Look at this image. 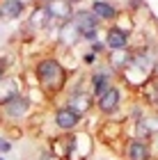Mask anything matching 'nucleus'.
Returning a JSON list of instances; mask_svg holds the SVG:
<instances>
[{"label": "nucleus", "instance_id": "7", "mask_svg": "<svg viewBox=\"0 0 158 160\" xmlns=\"http://www.w3.org/2000/svg\"><path fill=\"white\" fill-rule=\"evenodd\" d=\"M124 160H154L151 142L128 137L124 142Z\"/></svg>", "mask_w": 158, "mask_h": 160}, {"label": "nucleus", "instance_id": "22", "mask_svg": "<svg viewBox=\"0 0 158 160\" xmlns=\"http://www.w3.org/2000/svg\"><path fill=\"white\" fill-rule=\"evenodd\" d=\"M87 48H89V50H94L96 55H101L103 50H108V46H105V41H103V39H101V41H94V43H89Z\"/></svg>", "mask_w": 158, "mask_h": 160}, {"label": "nucleus", "instance_id": "15", "mask_svg": "<svg viewBox=\"0 0 158 160\" xmlns=\"http://www.w3.org/2000/svg\"><path fill=\"white\" fill-rule=\"evenodd\" d=\"M133 48H126V50H110V55H108V67H110L117 76H121L124 71L133 64Z\"/></svg>", "mask_w": 158, "mask_h": 160}, {"label": "nucleus", "instance_id": "20", "mask_svg": "<svg viewBox=\"0 0 158 160\" xmlns=\"http://www.w3.org/2000/svg\"><path fill=\"white\" fill-rule=\"evenodd\" d=\"M83 57V64H85V67H96V64H99V55L94 53V50H85V53L80 55Z\"/></svg>", "mask_w": 158, "mask_h": 160}, {"label": "nucleus", "instance_id": "4", "mask_svg": "<svg viewBox=\"0 0 158 160\" xmlns=\"http://www.w3.org/2000/svg\"><path fill=\"white\" fill-rule=\"evenodd\" d=\"M53 25H60V23L51 16V12H48V7H46L44 0H39V5H34L32 12H30V16H28L25 32L39 34V32H44V30H51Z\"/></svg>", "mask_w": 158, "mask_h": 160}, {"label": "nucleus", "instance_id": "27", "mask_svg": "<svg viewBox=\"0 0 158 160\" xmlns=\"http://www.w3.org/2000/svg\"><path fill=\"white\" fill-rule=\"evenodd\" d=\"M0 160H5V158H3V156H0Z\"/></svg>", "mask_w": 158, "mask_h": 160}, {"label": "nucleus", "instance_id": "10", "mask_svg": "<svg viewBox=\"0 0 158 160\" xmlns=\"http://www.w3.org/2000/svg\"><path fill=\"white\" fill-rule=\"evenodd\" d=\"M121 96H124V94H121V87H119V85H112L110 89L103 94V96H99V98H96V105H94V108L103 114V117H110L115 110H119V105H121Z\"/></svg>", "mask_w": 158, "mask_h": 160}, {"label": "nucleus", "instance_id": "3", "mask_svg": "<svg viewBox=\"0 0 158 160\" xmlns=\"http://www.w3.org/2000/svg\"><path fill=\"white\" fill-rule=\"evenodd\" d=\"M94 147H96V142L89 130H74L67 160H89L94 156Z\"/></svg>", "mask_w": 158, "mask_h": 160}, {"label": "nucleus", "instance_id": "9", "mask_svg": "<svg viewBox=\"0 0 158 160\" xmlns=\"http://www.w3.org/2000/svg\"><path fill=\"white\" fill-rule=\"evenodd\" d=\"M57 43L64 48V50H74L78 43L83 41V32L74 25V21H67V23H60L57 25Z\"/></svg>", "mask_w": 158, "mask_h": 160}, {"label": "nucleus", "instance_id": "21", "mask_svg": "<svg viewBox=\"0 0 158 160\" xmlns=\"http://www.w3.org/2000/svg\"><path fill=\"white\" fill-rule=\"evenodd\" d=\"M9 151H12V140H9V137H3V135H0V156L9 153Z\"/></svg>", "mask_w": 158, "mask_h": 160}, {"label": "nucleus", "instance_id": "14", "mask_svg": "<svg viewBox=\"0 0 158 160\" xmlns=\"http://www.w3.org/2000/svg\"><path fill=\"white\" fill-rule=\"evenodd\" d=\"M51 16L57 21V23H67V21L74 18V2L71 0H44Z\"/></svg>", "mask_w": 158, "mask_h": 160}, {"label": "nucleus", "instance_id": "18", "mask_svg": "<svg viewBox=\"0 0 158 160\" xmlns=\"http://www.w3.org/2000/svg\"><path fill=\"white\" fill-rule=\"evenodd\" d=\"M126 123H121V121H110L108 119V123H103L101 130H99V140H101L103 144H110V147H115V142L117 140H124V128Z\"/></svg>", "mask_w": 158, "mask_h": 160}, {"label": "nucleus", "instance_id": "25", "mask_svg": "<svg viewBox=\"0 0 158 160\" xmlns=\"http://www.w3.org/2000/svg\"><path fill=\"white\" fill-rule=\"evenodd\" d=\"M154 76H156V78H158V64H156V69H154Z\"/></svg>", "mask_w": 158, "mask_h": 160}, {"label": "nucleus", "instance_id": "19", "mask_svg": "<svg viewBox=\"0 0 158 160\" xmlns=\"http://www.w3.org/2000/svg\"><path fill=\"white\" fill-rule=\"evenodd\" d=\"M25 7H28L25 0H0V21H5V23L16 21L25 12Z\"/></svg>", "mask_w": 158, "mask_h": 160}, {"label": "nucleus", "instance_id": "17", "mask_svg": "<svg viewBox=\"0 0 158 160\" xmlns=\"http://www.w3.org/2000/svg\"><path fill=\"white\" fill-rule=\"evenodd\" d=\"M69 147H71V133H60V135H53L48 140V153L55 160H67Z\"/></svg>", "mask_w": 158, "mask_h": 160}, {"label": "nucleus", "instance_id": "26", "mask_svg": "<svg viewBox=\"0 0 158 160\" xmlns=\"http://www.w3.org/2000/svg\"><path fill=\"white\" fill-rule=\"evenodd\" d=\"M3 123H5V119H3V112H0V126H3Z\"/></svg>", "mask_w": 158, "mask_h": 160}, {"label": "nucleus", "instance_id": "13", "mask_svg": "<svg viewBox=\"0 0 158 160\" xmlns=\"http://www.w3.org/2000/svg\"><path fill=\"white\" fill-rule=\"evenodd\" d=\"M71 21H74V25H76L83 34L101 30V21L94 16V12H92V9H76Z\"/></svg>", "mask_w": 158, "mask_h": 160}, {"label": "nucleus", "instance_id": "2", "mask_svg": "<svg viewBox=\"0 0 158 160\" xmlns=\"http://www.w3.org/2000/svg\"><path fill=\"white\" fill-rule=\"evenodd\" d=\"M0 112H3V119L5 123H9V126H16V123H23L25 119H30L32 114V101L23 94H18L14 101H9L5 108H0Z\"/></svg>", "mask_w": 158, "mask_h": 160}, {"label": "nucleus", "instance_id": "24", "mask_svg": "<svg viewBox=\"0 0 158 160\" xmlns=\"http://www.w3.org/2000/svg\"><path fill=\"white\" fill-rule=\"evenodd\" d=\"M94 160H115V158H110V156H99V158H94Z\"/></svg>", "mask_w": 158, "mask_h": 160}, {"label": "nucleus", "instance_id": "5", "mask_svg": "<svg viewBox=\"0 0 158 160\" xmlns=\"http://www.w3.org/2000/svg\"><path fill=\"white\" fill-rule=\"evenodd\" d=\"M115 78H117V73H115L108 64L96 67V69L89 73V92H92V96H94V98L103 96V94L115 85Z\"/></svg>", "mask_w": 158, "mask_h": 160}, {"label": "nucleus", "instance_id": "1", "mask_svg": "<svg viewBox=\"0 0 158 160\" xmlns=\"http://www.w3.org/2000/svg\"><path fill=\"white\" fill-rule=\"evenodd\" d=\"M34 78H37V85L44 94V98H55L67 87L69 71L57 57H41L34 64Z\"/></svg>", "mask_w": 158, "mask_h": 160}, {"label": "nucleus", "instance_id": "23", "mask_svg": "<svg viewBox=\"0 0 158 160\" xmlns=\"http://www.w3.org/2000/svg\"><path fill=\"white\" fill-rule=\"evenodd\" d=\"M7 76V62L5 60H0V80H3Z\"/></svg>", "mask_w": 158, "mask_h": 160}, {"label": "nucleus", "instance_id": "6", "mask_svg": "<svg viewBox=\"0 0 158 160\" xmlns=\"http://www.w3.org/2000/svg\"><path fill=\"white\" fill-rule=\"evenodd\" d=\"M64 105H69L71 110H76L80 117H87V114L92 112V108L96 105V98L92 96V92L89 89H83L80 85H76L74 89L69 92V96H67V103Z\"/></svg>", "mask_w": 158, "mask_h": 160}, {"label": "nucleus", "instance_id": "12", "mask_svg": "<svg viewBox=\"0 0 158 160\" xmlns=\"http://www.w3.org/2000/svg\"><path fill=\"white\" fill-rule=\"evenodd\" d=\"M103 41H105L108 50H126V48H131V34L119 30V28H115V25L105 28Z\"/></svg>", "mask_w": 158, "mask_h": 160}, {"label": "nucleus", "instance_id": "16", "mask_svg": "<svg viewBox=\"0 0 158 160\" xmlns=\"http://www.w3.org/2000/svg\"><path fill=\"white\" fill-rule=\"evenodd\" d=\"M89 9L94 12V16L101 21V23H115L119 16V9L115 7V2H110V0H92Z\"/></svg>", "mask_w": 158, "mask_h": 160}, {"label": "nucleus", "instance_id": "8", "mask_svg": "<svg viewBox=\"0 0 158 160\" xmlns=\"http://www.w3.org/2000/svg\"><path fill=\"white\" fill-rule=\"evenodd\" d=\"M53 121H55V126L60 128L62 133H74V130L80 126L83 117H80L76 110H71L69 105H60V108H55Z\"/></svg>", "mask_w": 158, "mask_h": 160}, {"label": "nucleus", "instance_id": "11", "mask_svg": "<svg viewBox=\"0 0 158 160\" xmlns=\"http://www.w3.org/2000/svg\"><path fill=\"white\" fill-rule=\"evenodd\" d=\"M18 94H23V80L18 76H5L0 80V108H5Z\"/></svg>", "mask_w": 158, "mask_h": 160}]
</instances>
